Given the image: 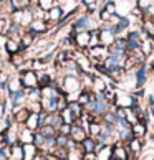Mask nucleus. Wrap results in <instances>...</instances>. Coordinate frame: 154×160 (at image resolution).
<instances>
[{"mask_svg":"<svg viewBox=\"0 0 154 160\" xmlns=\"http://www.w3.org/2000/svg\"><path fill=\"white\" fill-rule=\"evenodd\" d=\"M141 102L139 99L134 96L133 92H124L118 89V96H116V106L118 108H123V109H134L138 108Z\"/></svg>","mask_w":154,"mask_h":160,"instance_id":"obj_1","label":"nucleus"},{"mask_svg":"<svg viewBox=\"0 0 154 160\" xmlns=\"http://www.w3.org/2000/svg\"><path fill=\"white\" fill-rule=\"evenodd\" d=\"M129 158H136L134 155H131L128 150V145L121 140H116L111 145V157L109 160H129Z\"/></svg>","mask_w":154,"mask_h":160,"instance_id":"obj_2","label":"nucleus"},{"mask_svg":"<svg viewBox=\"0 0 154 160\" xmlns=\"http://www.w3.org/2000/svg\"><path fill=\"white\" fill-rule=\"evenodd\" d=\"M20 81H22V88L25 91L38 88V74H37V71H35V69H25V71H22Z\"/></svg>","mask_w":154,"mask_h":160,"instance_id":"obj_3","label":"nucleus"},{"mask_svg":"<svg viewBox=\"0 0 154 160\" xmlns=\"http://www.w3.org/2000/svg\"><path fill=\"white\" fill-rule=\"evenodd\" d=\"M141 41H143V33L139 30H133L126 35V51L128 53H134L141 48Z\"/></svg>","mask_w":154,"mask_h":160,"instance_id":"obj_4","label":"nucleus"},{"mask_svg":"<svg viewBox=\"0 0 154 160\" xmlns=\"http://www.w3.org/2000/svg\"><path fill=\"white\" fill-rule=\"evenodd\" d=\"M88 56H90V60L93 63H103L109 56V50L104 45H98V46H93V48L88 50Z\"/></svg>","mask_w":154,"mask_h":160,"instance_id":"obj_5","label":"nucleus"},{"mask_svg":"<svg viewBox=\"0 0 154 160\" xmlns=\"http://www.w3.org/2000/svg\"><path fill=\"white\" fill-rule=\"evenodd\" d=\"M116 33H114V28L111 25H106V27H101L99 28V45H104V46H109L114 45L116 41Z\"/></svg>","mask_w":154,"mask_h":160,"instance_id":"obj_6","label":"nucleus"},{"mask_svg":"<svg viewBox=\"0 0 154 160\" xmlns=\"http://www.w3.org/2000/svg\"><path fill=\"white\" fill-rule=\"evenodd\" d=\"M88 137V130L86 127L81 124V121H78L76 124H73L72 126V134H70V139H72L73 142H76V144H81L83 140H85Z\"/></svg>","mask_w":154,"mask_h":160,"instance_id":"obj_7","label":"nucleus"},{"mask_svg":"<svg viewBox=\"0 0 154 160\" xmlns=\"http://www.w3.org/2000/svg\"><path fill=\"white\" fill-rule=\"evenodd\" d=\"M70 37L73 38V43L78 48L85 50L90 48V41H91V32H78V33H72Z\"/></svg>","mask_w":154,"mask_h":160,"instance_id":"obj_8","label":"nucleus"},{"mask_svg":"<svg viewBox=\"0 0 154 160\" xmlns=\"http://www.w3.org/2000/svg\"><path fill=\"white\" fill-rule=\"evenodd\" d=\"M58 98H41V101H40L41 111H45L46 114H55V112H58Z\"/></svg>","mask_w":154,"mask_h":160,"instance_id":"obj_9","label":"nucleus"},{"mask_svg":"<svg viewBox=\"0 0 154 160\" xmlns=\"http://www.w3.org/2000/svg\"><path fill=\"white\" fill-rule=\"evenodd\" d=\"M147 76H149V73H147L146 63L136 68V71H134V78H136V89H139V88H144L146 81H147Z\"/></svg>","mask_w":154,"mask_h":160,"instance_id":"obj_10","label":"nucleus"},{"mask_svg":"<svg viewBox=\"0 0 154 160\" xmlns=\"http://www.w3.org/2000/svg\"><path fill=\"white\" fill-rule=\"evenodd\" d=\"M27 101V91H19V92H13L10 96V106L13 109H19V108H23V104H25Z\"/></svg>","mask_w":154,"mask_h":160,"instance_id":"obj_11","label":"nucleus"},{"mask_svg":"<svg viewBox=\"0 0 154 160\" xmlns=\"http://www.w3.org/2000/svg\"><path fill=\"white\" fill-rule=\"evenodd\" d=\"M128 150H129V153L131 155H139L141 152H143V149H144V140H141V139H136V137H133L131 140L128 142Z\"/></svg>","mask_w":154,"mask_h":160,"instance_id":"obj_12","label":"nucleus"},{"mask_svg":"<svg viewBox=\"0 0 154 160\" xmlns=\"http://www.w3.org/2000/svg\"><path fill=\"white\" fill-rule=\"evenodd\" d=\"M32 114V111L27 108V106H23V108H19V109H13V121L19 122V124H25L28 116Z\"/></svg>","mask_w":154,"mask_h":160,"instance_id":"obj_13","label":"nucleus"},{"mask_svg":"<svg viewBox=\"0 0 154 160\" xmlns=\"http://www.w3.org/2000/svg\"><path fill=\"white\" fill-rule=\"evenodd\" d=\"M131 130H133V135L136 139H141V140H144L146 139V135H147V126L144 122H136L134 126H131Z\"/></svg>","mask_w":154,"mask_h":160,"instance_id":"obj_14","label":"nucleus"},{"mask_svg":"<svg viewBox=\"0 0 154 160\" xmlns=\"http://www.w3.org/2000/svg\"><path fill=\"white\" fill-rule=\"evenodd\" d=\"M106 89H108V82H106V79L103 78V76H98V74H94V78H93V86H91V91H93V92H104Z\"/></svg>","mask_w":154,"mask_h":160,"instance_id":"obj_15","label":"nucleus"},{"mask_svg":"<svg viewBox=\"0 0 154 160\" xmlns=\"http://www.w3.org/2000/svg\"><path fill=\"white\" fill-rule=\"evenodd\" d=\"M35 140V132L27 127H23L22 130H19V142L23 145V144H33Z\"/></svg>","mask_w":154,"mask_h":160,"instance_id":"obj_16","label":"nucleus"},{"mask_svg":"<svg viewBox=\"0 0 154 160\" xmlns=\"http://www.w3.org/2000/svg\"><path fill=\"white\" fill-rule=\"evenodd\" d=\"M40 153V149L35 144H23V160H33Z\"/></svg>","mask_w":154,"mask_h":160,"instance_id":"obj_17","label":"nucleus"},{"mask_svg":"<svg viewBox=\"0 0 154 160\" xmlns=\"http://www.w3.org/2000/svg\"><path fill=\"white\" fill-rule=\"evenodd\" d=\"M133 137H134V135H133L131 127H118V130H116V139H118V140H121V142H124V144H128V142L131 140Z\"/></svg>","mask_w":154,"mask_h":160,"instance_id":"obj_18","label":"nucleus"},{"mask_svg":"<svg viewBox=\"0 0 154 160\" xmlns=\"http://www.w3.org/2000/svg\"><path fill=\"white\" fill-rule=\"evenodd\" d=\"M46 28H48V25H46V22H45V20L35 18V20L32 22V25H30V33H32V35L45 33V32H46Z\"/></svg>","mask_w":154,"mask_h":160,"instance_id":"obj_19","label":"nucleus"},{"mask_svg":"<svg viewBox=\"0 0 154 160\" xmlns=\"http://www.w3.org/2000/svg\"><path fill=\"white\" fill-rule=\"evenodd\" d=\"M86 130H88V135L93 139H98L99 135L103 134V124L101 122H90L86 126Z\"/></svg>","mask_w":154,"mask_h":160,"instance_id":"obj_20","label":"nucleus"},{"mask_svg":"<svg viewBox=\"0 0 154 160\" xmlns=\"http://www.w3.org/2000/svg\"><path fill=\"white\" fill-rule=\"evenodd\" d=\"M27 129H30V130H33V132H37V130L40 129V117H38V112H32L30 116H28V119H27V122L23 124Z\"/></svg>","mask_w":154,"mask_h":160,"instance_id":"obj_21","label":"nucleus"},{"mask_svg":"<svg viewBox=\"0 0 154 160\" xmlns=\"http://www.w3.org/2000/svg\"><path fill=\"white\" fill-rule=\"evenodd\" d=\"M68 109L73 112V116H75L78 121L83 117V114H85V108H83L78 101H70V102H68Z\"/></svg>","mask_w":154,"mask_h":160,"instance_id":"obj_22","label":"nucleus"},{"mask_svg":"<svg viewBox=\"0 0 154 160\" xmlns=\"http://www.w3.org/2000/svg\"><path fill=\"white\" fill-rule=\"evenodd\" d=\"M80 147H81L83 153H91V152H94V149H96V139H93V137L88 135V137L80 144Z\"/></svg>","mask_w":154,"mask_h":160,"instance_id":"obj_23","label":"nucleus"},{"mask_svg":"<svg viewBox=\"0 0 154 160\" xmlns=\"http://www.w3.org/2000/svg\"><path fill=\"white\" fill-rule=\"evenodd\" d=\"M10 160H23V145L20 142L10 147Z\"/></svg>","mask_w":154,"mask_h":160,"instance_id":"obj_24","label":"nucleus"},{"mask_svg":"<svg viewBox=\"0 0 154 160\" xmlns=\"http://www.w3.org/2000/svg\"><path fill=\"white\" fill-rule=\"evenodd\" d=\"M7 91H8V96H12V94H13V92L23 91L20 78H12V79H8V84H7Z\"/></svg>","mask_w":154,"mask_h":160,"instance_id":"obj_25","label":"nucleus"},{"mask_svg":"<svg viewBox=\"0 0 154 160\" xmlns=\"http://www.w3.org/2000/svg\"><path fill=\"white\" fill-rule=\"evenodd\" d=\"M53 82H55V78L50 76L48 73H43V74L38 76V88H40V89L48 88V86H53Z\"/></svg>","mask_w":154,"mask_h":160,"instance_id":"obj_26","label":"nucleus"},{"mask_svg":"<svg viewBox=\"0 0 154 160\" xmlns=\"http://www.w3.org/2000/svg\"><path fill=\"white\" fill-rule=\"evenodd\" d=\"M60 116H61L63 124H70V126H73V124L78 122V119H76V117L73 116V112L70 111L68 108H66V109H63V111H60Z\"/></svg>","mask_w":154,"mask_h":160,"instance_id":"obj_27","label":"nucleus"},{"mask_svg":"<svg viewBox=\"0 0 154 160\" xmlns=\"http://www.w3.org/2000/svg\"><path fill=\"white\" fill-rule=\"evenodd\" d=\"M5 50H7L10 55H17V53L22 51V46L19 45V40L8 38V40H7V45H5Z\"/></svg>","mask_w":154,"mask_h":160,"instance_id":"obj_28","label":"nucleus"},{"mask_svg":"<svg viewBox=\"0 0 154 160\" xmlns=\"http://www.w3.org/2000/svg\"><path fill=\"white\" fill-rule=\"evenodd\" d=\"M141 51L144 53V56H151L152 55V51H154V43H152V40L151 38H144L143 41H141Z\"/></svg>","mask_w":154,"mask_h":160,"instance_id":"obj_29","label":"nucleus"},{"mask_svg":"<svg viewBox=\"0 0 154 160\" xmlns=\"http://www.w3.org/2000/svg\"><path fill=\"white\" fill-rule=\"evenodd\" d=\"M27 101H28V102H40V101H41V89H40V88L28 89L27 91Z\"/></svg>","mask_w":154,"mask_h":160,"instance_id":"obj_30","label":"nucleus"},{"mask_svg":"<svg viewBox=\"0 0 154 160\" xmlns=\"http://www.w3.org/2000/svg\"><path fill=\"white\" fill-rule=\"evenodd\" d=\"M38 132L43 135V137H56L58 130L53 127V126H50V124H45V126H41V127L38 129Z\"/></svg>","mask_w":154,"mask_h":160,"instance_id":"obj_31","label":"nucleus"},{"mask_svg":"<svg viewBox=\"0 0 154 160\" xmlns=\"http://www.w3.org/2000/svg\"><path fill=\"white\" fill-rule=\"evenodd\" d=\"M48 18L51 20V22H60L61 18H63V8L61 7H53L50 12H48Z\"/></svg>","mask_w":154,"mask_h":160,"instance_id":"obj_32","label":"nucleus"},{"mask_svg":"<svg viewBox=\"0 0 154 160\" xmlns=\"http://www.w3.org/2000/svg\"><path fill=\"white\" fill-rule=\"evenodd\" d=\"M83 150H81V147L80 145H76L75 149H70L68 150V157H66V160H83Z\"/></svg>","mask_w":154,"mask_h":160,"instance_id":"obj_33","label":"nucleus"},{"mask_svg":"<svg viewBox=\"0 0 154 160\" xmlns=\"http://www.w3.org/2000/svg\"><path fill=\"white\" fill-rule=\"evenodd\" d=\"M128 27H129V18H126V17H123V18L119 20V23H118L114 28V33H116V37H119V35L124 32V30H128Z\"/></svg>","mask_w":154,"mask_h":160,"instance_id":"obj_34","label":"nucleus"},{"mask_svg":"<svg viewBox=\"0 0 154 160\" xmlns=\"http://www.w3.org/2000/svg\"><path fill=\"white\" fill-rule=\"evenodd\" d=\"M101 124H109V126H118V117L114 112L108 111L106 114L101 117Z\"/></svg>","mask_w":154,"mask_h":160,"instance_id":"obj_35","label":"nucleus"},{"mask_svg":"<svg viewBox=\"0 0 154 160\" xmlns=\"http://www.w3.org/2000/svg\"><path fill=\"white\" fill-rule=\"evenodd\" d=\"M48 124H50V126H53V127H55L56 130L60 129V126L63 124L60 112H55V114H50V116H48Z\"/></svg>","mask_w":154,"mask_h":160,"instance_id":"obj_36","label":"nucleus"},{"mask_svg":"<svg viewBox=\"0 0 154 160\" xmlns=\"http://www.w3.org/2000/svg\"><path fill=\"white\" fill-rule=\"evenodd\" d=\"M33 20H35V18H33V12L23 8V13H22V23H20V25H25V27L28 25V27H30Z\"/></svg>","mask_w":154,"mask_h":160,"instance_id":"obj_37","label":"nucleus"},{"mask_svg":"<svg viewBox=\"0 0 154 160\" xmlns=\"http://www.w3.org/2000/svg\"><path fill=\"white\" fill-rule=\"evenodd\" d=\"M38 7L43 12H50L53 7H56V2L55 0H38Z\"/></svg>","mask_w":154,"mask_h":160,"instance_id":"obj_38","label":"nucleus"},{"mask_svg":"<svg viewBox=\"0 0 154 160\" xmlns=\"http://www.w3.org/2000/svg\"><path fill=\"white\" fill-rule=\"evenodd\" d=\"M55 140H56V147H68V144H70V139L68 135H63V134H56V137H55Z\"/></svg>","mask_w":154,"mask_h":160,"instance_id":"obj_39","label":"nucleus"},{"mask_svg":"<svg viewBox=\"0 0 154 160\" xmlns=\"http://www.w3.org/2000/svg\"><path fill=\"white\" fill-rule=\"evenodd\" d=\"M152 3H154V0H138V2H136V7L139 10H143V12H147L152 7Z\"/></svg>","mask_w":154,"mask_h":160,"instance_id":"obj_40","label":"nucleus"},{"mask_svg":"<svg viewBox=\"0 0 154 160\" xmlns=\"http://www.w3.org/2000/svg\"><path fill=\"white\" fill-rule=\"evenodd\" d=\"M33 37H35V35H32V33H28V35H23V37H22V41H20V46H22V50H23V48H27V46H30V45L33 43Z\"/></svg>","mask_w":154,"mask_h":160,"instance_id":"obj_41","label":"nucleus"},{"mask_svg":"<svg viewBox=\"0 0 154 160\" xmlns=\"http://www.w3.org/2000/svg\"><path fill=\"white\" fill-rule=\"evenodd\" d=\"M45 139H46V137H43V135H41L38 130H37V132H35V140H33V144L41 150V149H43V145H45Z\"/></svg>","mask_w":154,"mask_h":160,"instance_id":"obj_42","label":"nucleus"},{"mask_svg":"<svg viewBox=\"0 0 154 160\" xmlns=\"http://www.w3.org/2000/svg\"><path fill=\"white\" fill-rule=\"evenodd\" d=\"M101 8H104L109 15H114V13H116V3L113 2V0H108V2H106Z\"/></svg>","mask_w":154,"mask_h":160,"instance_id":"obj_43","label":"nucleus"},{"mask_svg":"<svg viewBox=\"0 0 154 160\" xmlns=\"http://www.w3.org/2000/svg\"><path fill=\"white\" fill-rule=\"evenodd\" d=\"M58 134H63V135H68L70 137V134H72V126H70V124H61L60 129H58Z\"/></svg>","mask_w":154,"mask_h":160,"instance_id":"obj_44","label":"nucleus"},{"mask_svg":"<svg viewBox=\"0 0 154 160\" xmlns=\"http://www.w3.org/2000/svg\"><path fill=\"white\" fill-rule=\"evenodd\" d=\"M109 18H111V15L106 12L104 8H99V20L101 22H104V23H108L109 22Z\"/></svg>","mask_w":154,"mask_h":160,"instance_id":"obj_45","label":"nucleus"},{"mask_svg":"<svg viewBox=\"0 0 154 160\" xmlns=\"http://www.w3.org/2000/svg\"><path fill=\"white\" fill-rule=\"evenodd\" d=\"M144 91H146L144 88H139V89H134V91H133V94H134V96L138 98V99H143V98L146 96V92H144Z\"/></svg>","mask_w":154,"mask_h":160,"instance_id":"obj_46","label":"nucleus"},{"mask_svg":"<svg viewBox=\"0 0 154 160\" xmlns=\"http://www.w3.org/2000/svg\"><path fill=\"white\" fill-rule=\"evenodd\" d=\"M146 68H147V73H154V60H149V61H146Z\"/></svg>","mask_w":154,"mask_h":160,"instance_id":"obj_47","label":"nucleus"},{"mask_svg":"<svg viewBox=\"0 0 154 160\" xmlns=\"http://www.w3.org/2000/svg\"><path fill=\"white\" fill-rule=\"evenodd\" d=\"M83 5L88 8V7H94V3H96V0H81Z\"/></svg>","mask_w":154,"mask_h":160,"instance_id":"obj_48","label":"nucleus"},{"mask_svg":"<svg viewBox=\"0 0 154 160\" xmlns=\"http://www.w3.org/2000/svg\"><path fill=\"white\" fill-rule=\"evenodd\" d=\"M41 160H58V158L53 155V153H43V158Z\"/></svg>","mask_w":154,"mask_h":160,"instance_id":"obj_49","label":"nucleus"},{"mask_svg":"<svg viewBox=\"0 0 154 160\" xmlns=\"http://www.w3.org/2000/svg\"><path fill=\"white\" fill-rule=\"evenodd\" d=\"M3 32H5V20L0 18V35H2Z\"/></svg>","mask_w":154,"mask_h":160,"instance_id":"obj_50","label":"nucleus"},{"mask_svg":"<svg viewBox=\"0 0 154 160\" xmlns=\"http://www.w3.org/2000/svg\"><path fill=\"white\" fill-rule=\"evenodd\" d=\"M143 160H154V152H151V153H147V155L143 158Z\"/></svg>","mask_w":154,"mask_h":160,"instance_id":"obj_51","label":"nucleus"},{"mask_svg":"<svg viewBox=\"0 0 154 160\" xmlns=\"http://www.w3.org/2000/svg\"><path fill=\"white\" fill-rule=\"evenodd\" d=\"M151 40H152V43H154V37H152V38H151Z\"/></svg>","mask_w":154,"mask_h":160,"instance_id":"obj_52","label":"nucleus"}]
</instances>
